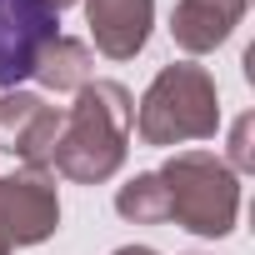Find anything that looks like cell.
Here are the masks:
<instances>
[{
	"mask_svg": "<svg viewBox=\"0 0 255 255\" xmlns=\"http://www.w3.org/2000/svg\"><path fill=\"white\" fill-rule=\"evenodd\" d=\"M50 35H55L50 0H0V80L30 75Z\"/></svg>",
	"mask_w": 255,
	"mask_h": 255,
	"instance_id": "cell-1",
	"label": "cell"
}]
</instances>
